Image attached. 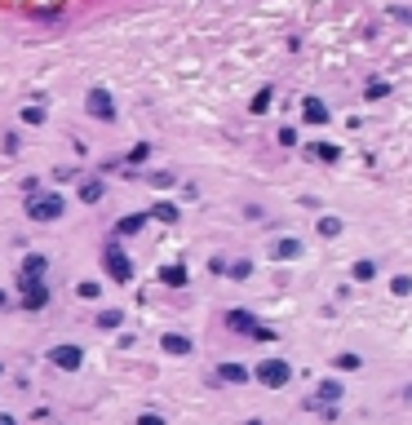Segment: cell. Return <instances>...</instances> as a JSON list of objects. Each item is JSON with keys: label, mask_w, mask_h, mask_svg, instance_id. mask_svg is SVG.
I'll return each mask as SVG.
<instances>
[{"label": "cell", "mask_w": 412, "mask_h": 425, "mask_svg": "<svg viewBox=\"0 0 412 425\" xmlns=\"http://www.w3.org/2000/svg\"><path fill=\"white\" fill-rule=\"evenodd\" d=\"M258 381L271 385V390H280V385L293 381V368H288L284 359H266V363H258Z\"/></svg>", "instance_id": "obj_1"}, {"label": "cell", "mask_w": 412, "mask_h": 425, "mask_svg": "<svg viewBox=\"0 0 412 425\" xmlns=\"http://www.w3.org/2000/svg\"><path fill=\"white\" fill-rule=\"evenodd\" d=\"M18 288H22V306L27 310H40L49 301V284L45 279H18Z\"/></svg>", "instance_id": "obj_2"}, {"label": "cell", "mask_w": 412, "mask_h": 425, "mask_svg": "<svg viewBox=\"0 0 412 425\" xmlns=\"http://www.w3.org/2000/svg\"><path fill=\"white\" fill-rule=\"evenodd\" d=\"M27 213L35 217V222H54V217H63V200H58V195H40V200L27 204Z\"/></svg>", "instance_id": "obj_3"}, {"label": "cell", "mask_w": 412, "mask_h": 425, "mask_svg": "<svg viewBox=\"0 0 412 425\" xmlns=\"http://www.w3.org/2000/svg\"><path fill=\"white\" fill-rule=\"evenodd\" d=\"M102 266H106V275L120 279V284H129V279H133V266H129V257H125L120 248H106V252H102Z\"/></svg>", "instance_id": "obj_4"}, {"label": "cell", "mask_w": 412, "mask_h": 425, "mask_svg": "<svg viewBox=\"0 0 412 425\" xmlns=\"http://www.w3.org/2000/svg\"><path fill=\"white\" fill-rule=\"evenodd\" d=\"M89 115L93 120H116V102L106 89H89Z\"/></svg>", "instance_id": "obj_5"}, {"label": "cell", "mask_w": 412, "mask_h": 425, "mask_svg": "<svg viewBox=\"0 0 412 425\" xmlns=\"http://www.w3.org/2000/svg\"><path fill=\"white\" fill-rule=\"evenodd\" d=\"M226 323H231L235 332H248V337H262V342H271V328H258V323H253V314H244V310H231V314H226Z\"/></svg>", "instance_id": "obj_6"}, {"label": "cell", "mask_w": 412, "mask_h": 425, "mask_svg": "<svg viewBox=\"0 0 412 425\" xmlns=\"http://www.w3.org/2000/svg\"><path fill=\"white\" fill-rule=\"evenodd\" d=\"M49 359L58 363V368H67V372H76L84 355H80V346H54V350H49Z\"/></svg>", "instance_id": "obj_7"}, {"label": "cell", "mask_w": 412, "mask_h": 425, "mask_svg": "<svg viewBox=\"0 0 412 425\" xmlns=\"http://www.w3.org/2000/svg\"><path fill=\"white\" fill-rule=\"evenodd\" d=\"M45 271H49V262H45L40 252H31V257L22 262V279H45Z\"/></svg>", "instance_id": "obj_8"}, {"label": "cell", "mask_w": 412, "mask_h": 425, "mask_svg": "<svg viewBox=\"0 0 412 425\" xmlns=\"http://www.w3.org/2000/svg\"><path fill=\"white\" fill-rule=\"evenodd\" d=\"M164 355H191V342H187V337H182V332H164Z\"/></svg>", "instance_id": "obj_9"}, {"label": "cell", "mask_w": 412, "mask_h": 425, "mask_svg": "<svg viewBox=\"0 0 412 425\" xmlns=\"http://www.w3.org/2000/svg\"><path fill=\"white\" fill-rule=\"evenodd\" d=\"M102 191H106V186H102V182H98V177H89V182H80V200H84V204H98V200H102Z\"/></svg>", "instance_id": "obj_10"}, {"label": "cell", "mask_w": 412, "mask_h": 425, "mask_svg": "<svg viewBox=\"0 0 412 425\" xmlns=\"http://www.w3.org/2000/svg\"><path fill=\"white\" fill-rule=\"evenodd\" d=\"M160 279H164L168 288H182V284H187V266H164Z\"/></svg>", "instance_id": "obj_11"}, {"label": "cell", "mask_w": 412, "mask_h": 425, "mask_svg": "<svg viewBox=\"0 0 412 425\" xmlns=\"http://www.w3.org/2000/svg\"><path fill=\"white\" fill-rule=\"evenodd\" d=\"M217 376H222V381H231V385H239V381H248V372L239 368V363H222V368H217Z\"/></svg>", "instance_id": "obj_12"}, {"label": "cell", "mask_w": 412, "mask_h": 425, "mask_svg": "<svg viewBox=\"0 0 412 425\" xmlns=\"http://www.w3.org/2000/svg\"><path fill=\"white\" fill-rule=\"evenodd\" d=\"M306 120L310 125H324V120H328V106H324L319 98H306Z\"/></svg>", "instance_id": "obj_13"}, {"label": "cell", "mask_w": 412, "mask_h": 425, "mask_svg": "<svg viewBox=\"0 0 412 425\" xmlns=\"http://www.w3.org/2000/svg\"><path fill=\"white\" fill-rule=\"evenodd\" d=\"M142 222H147V213H133V217H125L116 230H120V235H133V230H142Z\"/></svg>", "instance_id": "obj_14"}, {"label": "cell", "mask_w": 412, "mask_h": 425, "mask_svg": "<svg viewBox=\"0 0 412 425\" xmlns=\"http://www.w3.org/2000/svg\"><path fill=\"white\" fill-rule=\"evenodd\" d=\"M319 399H328V403H337V399H342V385H337V381H324V385H319Z\"/></svg>", "instance_id": "obj_15"}, {"label": "cell", "mask_w": 412, "mask_h": 425, "mask_svg": "<svg viewBox=\"0 0 412 425\" xmlns=\"http://www.w3.org/2000/svg\"><path fill=\"white\" fill-rule=\"evenodd\" d=\"M271 98H275V89H262V93H258V98H253V111H258V115H262V111H266V106H271Z\"/></svg>", "instance_id": "obj_16"}, {"label": "cell", "mask_w": 412, "mask_h": 425, "mask_svg": "<svg viewBox=\"0 0 412 425\" xmlns=\"http://www.w3.org/2000/svg\"><path fill=\"white\" fill-rule=\"evenodd\" d=\"M386 93H390V84H386V80H372V84H368V98H372V102L386 98Z\"/></svg>", "instance_id": "obj_17"}, {"label": "cell", "mask_w": 412, "mask_h": 425, "mask_svg": "<svg viewBox=\"0 0 412 425\" xmlns=\"http://www.w3.org/2000/svg\"><path fill=\"white\" fill-rule=\"evenodd\" d=\"M22 120H27V125H45V111L40 106H22Z\"/></svg>", "instance_id": "obj_18"}, {"label": "cell", "mask_w": 412, "mask_h": 425, "mask_svg": "<svg viewBox=\"0 0 412 425\" xmlns=\"http://www.w3.org/2000/svg\"><path fill=\"white\" fill-rule=\"evenodd\" d=\"M297 252V239H280V244H275V257H293Z\"/></svg>", "instance_id": "obj_19"}, {"label": "cell", "mask_w": 412, "mask_h": 425, "mask_svg": "<svg viewBox=\"0 0 412 425\" xmlns=\"http://www.w3.org/2000/svg\"><path fill=\"white\" fill-rule=\"evenodd\" d=\"M0 147H5V155H18V147H22V138H18V133H5V142H0Z\"/></svg>", "instance_id": "obj_20"}, {"label": "cell", "mask_w": 412, "mask_h": 425, "mask_svg": "<svg viewBox=\"0 0 412 425\" xmlns=\"http://www.w3.org/2000/svg\"><path fill=\"white\" fill-rule=\"evenodd\" d=\"M155 217H160V222H173V217H177V209H173V204H155V209H151Z\"/></svg>", "instance_id": "obj_21"}, {"label": "cell", "mask_w": 412, "mask_h": 425, "mask_svg": "<svg viewBox=\"0 0 412 425\" xmlns=\"http://www.w3.org/2000/svg\"><path fill=\"white\" fill-rule=\"evenodd\" d=\"M337 230H342L337 217H319V235H337Z\"/></svg>", "instance_id": "obj_22"}, {"label": "cell", "mask_w": 412, "mask_h": 425, "mask_svg": "<svg viewBox=\"0 0 412 425\" xmlns=\"http://www.w3.org/2000/svg\"><path fill=\"white\" fill-rule=\"evenodd\" d=\"M372 275H377V266H372V262H359L355 266V279H372Z\"/></svg>", "instance_id": "obj_23"}, {"label": "cell", "mask_w": 412, "mask_h": 425, "mask_svg": "<svg viewBox=\"0 0 412 425\" xmlns=\"http://www.w3.org/2000/svg\"><path fill=\"white\" fill-rule=\"evenodd\" d=\"M116 323H120L116 310H102V314H98V328H116Z\"/></svg>", "instance_id": "obj_24"}, {"label": "cell", "mask_w": 412, "mask_h": 425, "mask_svg": "<svg viewBox=\"0 0 412 425\" xmlns=\"http://www.w3.org/2000/svg\"><path fill=\"white\" fill-rule=\"evenodd\" d=\"M390 288H395V293H399V297H408V293H412V279H404V275H399V279H395V284H390Z\"/></svg>", "instance_id": "obj_25"}, {"label": "cell", "mask_w": 412, "mask_h": 425, "mask_svg": "<svg viewBox=\"0 0 412 425\" xmlns=\"http://www.w3.org/2000/svg\"><path fill=\"white\" fill-rule=\"evenodd\" d=\"M337 368H346V372L359 368V355H337Z\"/></svg>", "instance_id": "obj_26"}, {"label": "cell", "mask_w": 412, "mask_h": 425, "mask_svg": "<svg viewBox=\"0 0 412 425\" xmlns=\"http://www.w3.org/2000/svg\"><path fill=\"white\" fill-rule=\"evenodd\" d=\"M315 155H319V160H337V147H328V142H324V147H315Z\"/></svg>", "instance_id": "obj_27"}, {"label": "cell", "mask_w": 412, "mask_h": 425, "mask_svg": "<svg viewBox=\"0 0 412 425\" xmlns=\"http://www.w3.org/2000/svg\"><path fill=\"white\" fill-rule=\"evenodd\" d=\"M138 425H164V421L155 417V412H142V417H138Z\"/></svg>", "instance_id": "obj_28"}, {"label": "cell", "mask_w": 412, "mask_h": 425, "mask_svg": "<svg viewBox=\"0 0 412 425\" xmlns=\"http://www.w3.org/2000/svg\"><path fill=\"white\" fill-rule=\"evenodd\" d=\"M0 425H14V421H9V417H0Z\"/></svg>", "instance_id": "obj_29"}, {"label": "cell", "mask_w": 412, "mask_h": 425, "mask_svg": "<svg viewBox=\"0 0 412 425\" xmlns=\"http://www.w3.org/2000/svg\"><path fill=\"white\" fill-rule=\"evenodd\" d=\"M244 425H262V421H244Z\"/></svg>", "instance_id": "obj_30"}]
</instances>
